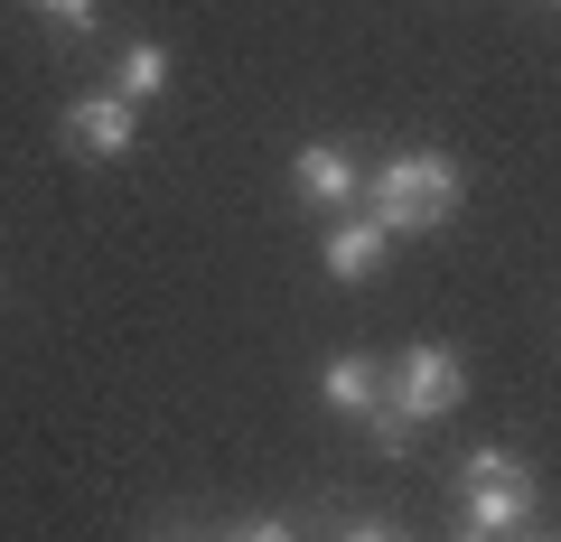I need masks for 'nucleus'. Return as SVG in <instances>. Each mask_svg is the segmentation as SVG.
<instances>
[{"mask_svg":"<svg viewBox=\"0 0 561 542\" xmlns=\"http://www.w3.org/2000/svg\"><path fill=\"white\" fill-rule=\"evenodd\" d=\"M365 216L383 224V234H440L449 216H459V160L449 150H393V160L365 169Z\"/></svg>","mask_w":561,"mask_h":542,"instance_id":"1","label":"nucleus"},{"mask_svg":"<svg viewBox=\"0 0 561 542\" xmlns=\"http://www.w3.org/2000/svg\"><path fill=\"white\" fill-rule=\"evenodd\" d=\"M534 468L515 459V449H468L459 459V523H478L486 542H515L524 523H534Z\"/></svg>","mask_w":561,"mask_h":542,"instance_id":"2","label":"nucleus"},{"mask_svg":"<svg viewBox=\"0 0 561 542\" xmlns=\"http://www.w3.org/2000/svg\"><path fill=\"white\" fill-rule=\"evenodd\" d=\"M383 402H393L402 422H449L468 402V365H459V346H440V337H421V346H402L393 365H383Z\"/></svg>","mask_w":561,"mask_h":542,"instance_id":"3","label":"nucleus"},{"mask_svg":"<svg viewBox=\"0 0 561 542\" xmlns=\"http://www.w3.org/2000/svg\"><path fill=\"white\" fill-rule=\"evenodd\" d=\"M57 141L76 150V160H131V141H140V103H122L113 84H94V94H76L57 113Z\"/></svg>","mask_w":561,"mask_h":542,"instance_id":"4","label":"nucleus"},{"mask_svg":"<svg viewBox=\"0 0 561 542\" xmlns=\"http://www.w3.org/2000/svg\"><path fill=\"white\" fill-rule=\"evenodd\" d=\"M290 197L309 206V216H356L365 206V169L346 141H300L290 150Z\"/></svg>","mask_w":561,"mask_h":542,"instance_id":"5","label":"nucleus"},{"mask_svg":"<svg viewBox=\"0 0 561 542\" xmlns=\"http://www.w3.org/2000/svg\"><path fill=\"white\" fill-rule=\"evenodd\" d=\"M383 253H393V234H383L375 216H328V243H319V262H328V281H375L383 272Z\"/></svg>","mask_w":561,"mask_h":542,"instance_id":"6","label":"nucleus"},{"mask_svg":"<svg viewBox=\"0 0 561 542\" xmlns=\"http://www.w3.org/2000/svg\"><path fill=\"white\" fill-rule=\"evenodd\" d=\"M319 402L337 412V422H375V412H383V365L375 356H328Z\"/></svg>","mask_w":561,"mask_h":542,"instance_id":"7","label":"nucleus"},{"mask_svg":"<svg viewBox=\"0 0 561 542\" xmlns=\"http://www.w3.org/2000/svg\"><path fill=\"white\" fill-rule=\"evenodd\" d=\"M160 84H169V47H160V38L113 47V94H122V103H150Z\"/></svg>","mask_w":561,"mask_h":542,"instance_id":"8","label":"nucleus"},{"mask_svg":"<svg viewBox=\"0 0 561 542\" xmlns=\"http://www.w3.org/2000/svg\"><path fill=\"white\" fill-rule=\"evenodd\" d=\"M47 28H57V38H94L103 10H94V0H57V10H47Z\"/></svg>","mask_w":561,"mask_h":542,"instance_id":"9","label":"nucleus"},{"mask_svg":"<svg viewBox=\"0 0 561 542\" xmlns=\"http://www.w3.org/2000/svg\"><path fill=\"white\" fill-rule=\"evenodd\" d=\"M216 542H300L280 515H253V523H234V533H216Z\"/></svg>","mask_w":561,"mask_h":542,"instance_id":"10","label":"nucleus"},{"mask_svg":"<svg viewBox=\"0 0 561 542\" xmlns=\"http://www.w3.org/2000/svg\"><path fill=\"white\" fill-rule=\"evenodd\" d=\"M328 542H412L402 523H383V515H365V523H346V533H328Z\"/></svg>","mask_w":561,"mask_h":542,"instance_id":"11","label":"nucleus"},{"mask_svg":"<svg viewBox=\"0 0 561 542\" xmlns=\"http://www.w3.org/2000/svg\"><path fill=\"white\" fill-rule=\"evenodd\" d=\"M440 542H486V533H478V523H449V533H440Z\"/></svg>","mask_w":561,"mask_h":542,"instance_id":"12","label":"nucleus"},{"mask_svg":"<svg viewBox=\"0 0 561 542\" xmlns=\"http://www.w3.org/2000/svg\"><path fill=\"white\" fill-rule=\"evenodd\" d=\"M515 542H561V533H534V523H524V533H515Z\"/></svg>","mask_w":561,"mask_h":542,"instance_id":"13","label":"nucleus"},{"mask_svg":"<svg viewBox=\"0 0 561 542\" xmlns=\"http://www.w3.org/2000/svg\"><path fill=\"white\" fill-rule=\"evenodd\" d=\"M28 10H57V0H28Z\"/></svg>","mask_w":561,"mask_h":542,"instance_id":"14","label":"nucleus"}]
</instances>
